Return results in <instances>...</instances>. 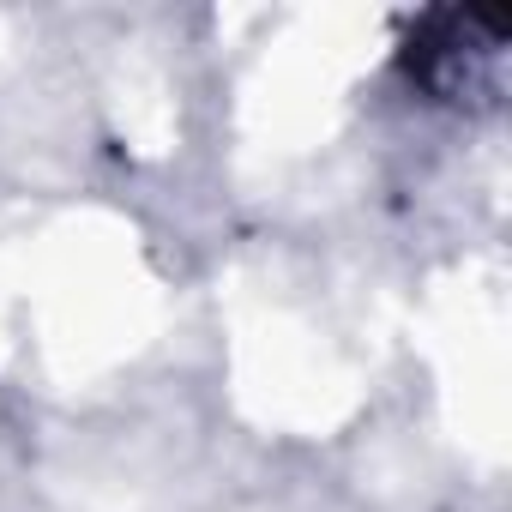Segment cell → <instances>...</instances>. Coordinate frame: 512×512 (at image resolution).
Instances as JSON below:
<instances>
[{
	"label": "cell",
	"mask_w": 512,
	"mask_h": 512,
	"mask_svg": "<svg viewBox=\"0 0 512 512\" xmlns=\"http://www.w3.org/2000/svg\"><path fill=\"white\" fill-rule=\"evenodd\" d=\"M398 67L446 109H488L506 91V19L482 7H434L404 31Z\"/></svg>",
	"instance_id": "cell-1"
}]
</instances>
